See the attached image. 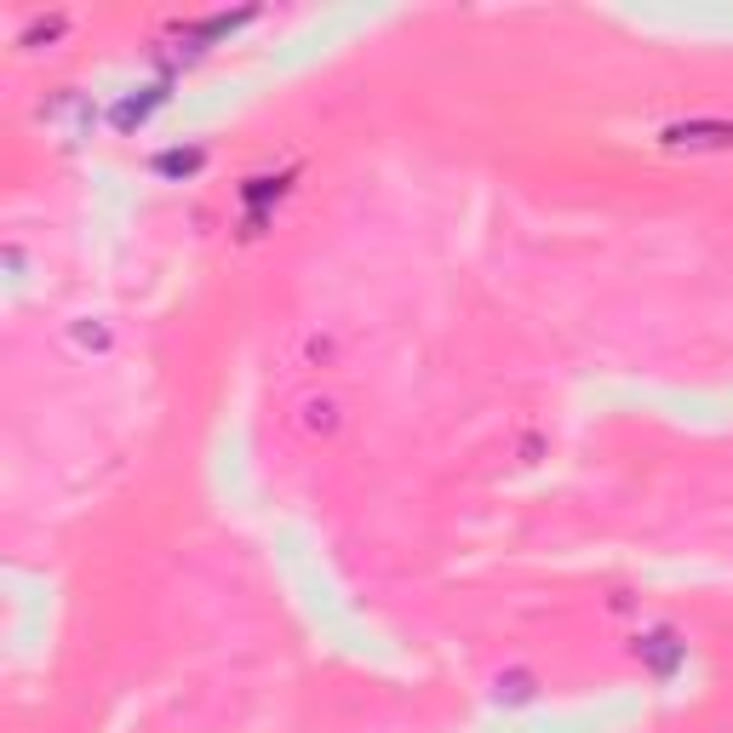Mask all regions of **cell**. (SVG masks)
Wrapping results in <instances>:
<instances>
[{
	"mask_svg": "<svg viewBox=\"0 0 733 733\" xmlns=\"http://www.w3.org/2000/svg\"><path fill=\"white\" fill-rule=\"evenodd\" d=\"M344 424H350V413H344V402L332 390H310V395L292 402V430L304 442H339Z\"/></svg>",
	"mask_w": 733,
	"mask_h": 733,
	"instance_id": "cell-1",
	"label": "cell"
},
{
	"mask_svg": "<svg viewBox=\"0 0 733 733\" xmlns=\"http://www.w3.org/2000/svg\"><path fill=\"white\" fill-rule=\"evenodd\" d=\"M298 355H304V366H332L339 361V339H332V332H304V344H298Z\"/></svg>",
	"mask_w": 733,
	"mask_h": 733,
	"instance_id": "cell-2",
	"label": "cell"
}]
</instances>
